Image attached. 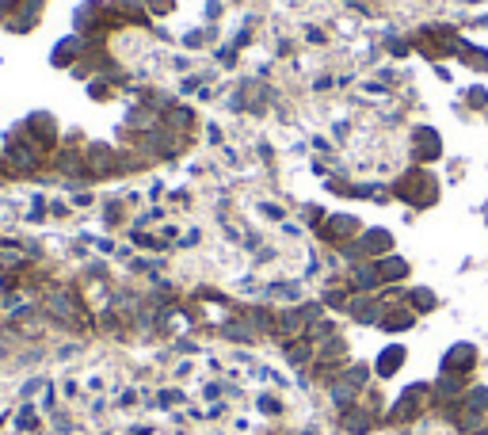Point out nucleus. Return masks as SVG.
<instances>
[{
	"label": "nucleus",
	"mask_w": 488,
	"mask_h": 435,
	"mask_svg": "<svg viewBox=\"0 0 488 435\" xmlns=\"http://www.w3.org/2000/svg\"><path fill=\"white\" fill-rule=\"evenodd\" d=\"M302 435H321V432H317V428H305V432H302Z\"/></svg>",
	"instance_id": "8fccbe9b"
},
{
	"label": "nucleus",
	"mask_w": 488,
	"mask_h": 435,
	"mask_svg": "<svg viewBox=\"0 0 488 435\" xmlns=\"http://www.w3.org/2000/svg\"><path fill=\"white\" fill-rule=\"evenodd\" d=\"M363 233V222H359V214H351V211H340V214H328L321 222V229H317V237L324 241V245H332V248H344V245H351L355 237Z\"/></svg>",
	"instance_id": "20e7f679"
},
{
	"label": "nucleus",
	"mask_w": 488,
	"mask_h": 435,
	"mask_svg": "<svg viewBox=\"0 0 488 435\" xmlns=\"http://www.w3.org/2000/svg\"><path fill=\"white\" fill-rule=\"evenodd\" d=\"M38 310L50 321H58L61 328H88V313L80 305V294L73 287H50L43 294V305Z\"/></svg>",
	"instance_id": "7ed1b4c3"
},
{
	"label": "nucleus",
	"mask_w": 488,
	"mask_h": 435,
	"mask_svg": "<svg viewBox=\"0 0 488 435\" xmlns=\"http://www.w3.org/2000/svg\"><path fill=\"white\" fill-rule=\"evenodd\" d=\"M107 12V4L103 0H84V4L73 12V23H77V35H84V31H96V27H103L100 23V15Z\"/></svg>",
	"instance_id": "aec40b11"
},
{
	"label": "nucleus",
	"mask_w": 488,
	"mask_h": 435,
	"mask_svg": "<svg viewBox=\"0 0 488 435\" xmlns=\"http://www.w3.org/2000/svg\"><path fill=\"white\" fill-rule=\"evenodd\" d=\"M176 351H180V356H199V344L195 340H176Z\"/></svg>",
	"instance_id": "a19ab883"
},
{
	"label": "nucleus",
	"mask_w": 488,
	"mask_h": 435,
	"mask_svg": "<svg viewBox=\"0 0 488 435\" xmlns=\"http://www.w3.org/2000/svg\"><path fill=\"white\" fill-rule=\"evenodd\" d=\"M77 351H80V344H65V348L58 351V359H73Z\"/></svg>",
	"instance_id": "49530a36"
},
{
	"label": "nucleus",
	"mask_w": 488,
	"mask_h": 435,
	"mask_svg": "<svg viewBox=\"0 0 488 435\" xmlns=\"http://www.w3.org/2000/svg\"><path fill=\"white\" fill-rule=\"evenodd\" d=\"M84 165H88V172H92V180H107V176H119V172H126V160L119 157V149L115 145H107V142H92L84 149Z\"/></svg>",
	"instance_id": "0eeeda50"
},
{
	"label": "nucleus",
	"mask_w": 488,
	"mask_h": 435,
	"mask_svg": "<svg viewBox=\"0 0 488 435\" xmlns=\"http://www.w3.org/2000/svg\"><path fill=\"white\" fill-rule=\"evenodd\" d=\"M321 302H324V310H347L351 290L347 287H328V290H321Z\"/></svg>",
	"instance_id": "c85d7f7f"
},
{
	"label": "nucleus",
	"mask_w": 488,
	"mask_h": 435,
	"mask_svg": "<svg viewBox=\"0 0 488 435\" xmlns=\"http://www.w3.org/2000/svg\"><path fill=\"white\" fill-rule=\"evenodd\" d=\"M404 359H409V348L404 344H386V348L378 351V359H374V374L386 382V378H397L404 367Z\"/></svg>",
	"instance_id": "dca6fc26"
},
{
	"label": "nucleus",
	"mask_w": 488,
	"mask_h": 435,
	"mask_svg": "<svg viewBox=\"0 0 488 435\" xmlns=\"http://www.w3.org/2000/svg\"><path fill=\"white\" fill-rule=\"evenodd\" d=\"M282 356H287L290 367H309L317 359V344L309 336H298V340H282Z\"/></svg>",
	"instance_id": "6ab92c4d"
},
{
	"label": "nucleus",
	"mask_w": 488,
	"mask_h": 435,
	"mask_svg": "<svg viewBox=\"0 0 488 435\" xmlns=\"http://www.w3.org/2000/svg\"><path fill=\"white\" fill-rule=\"evenodd\" d=\"M256 409H259L264 416H279V413H282V401L275 397V393H259V397H256Z\"/></svg>",
	"instance_id": "473e14b6"
},
{
	"label": "nucleus",
	"mask_w": 488,
	"mask_h": 435,
	"mask_svg": "<svg viewBox=\"0 0 488 435\" xmlns=\"http://www.w3.org/2000/svg\"><path fill=\"white\" fill-rule=\"evenodd\" d=\"M454 50L462 54V61H466V66L488 69V54H485V46H473V43H462V38H458V46H454Z\"/></svg>",
	"instance_id": "bb28decb"
},
{
	"label": "nucleus",
	"mask_w": 488,
	"mask_h": 435,
	"mask_svg": "<svg viewBox=\"0 0 488 435\" xmlns=\"http://www.w3.org/2000/svg\"><path fill=\"white\" fill-rule=\"evenodd\" d=\"M259 214H264L267 222H287V211H282L279 203H271V199H264V203H259Z\"/></svg>",
	"instance_id": "f704fd0d"
},
{
	"label": "nucleus",
	"mask_w": 488,
	"mask_h": 435,
	"mask_svg": "<svg viewBox=\"0 0 488 435\" xmlns=\"http://www.w3.org/2000/svg\"><path fill=\"white\" fill-rule=\"evenodd\" d=\"M393 195L412 211H431L439 203V176L427 172L424 165H412L409 172H401L393 180Z\"/></svg>",
	"instance_id": "f257e3e1"
},
{
	"label": "nucleus",
	"mask_w": 488,
	"mask_h": 435,
	"mask_svg": "<svg viewBox=\"0 0 488 435\" xmlns=\"http://www.w3.org/2000/svg\"><path fill=\"white\" fill-rule=\"evenodd\" d=\"M344 313L355 321V325H378L381 313H386V298L381 294H351V302H347Z\"/></svg>",
	"instance_id": "9d476101"
},
{
	"label": "nucleus",
	"mask_w": 488,
	"mask_h": 435,
	"mask_svg": "<svg viewBox=\"0 0 488 435\" xmlns=\"http://www.w3.org/2000/svg\"><path fill=\"white\" fill-rule=\"evenodd\" d=\"M462 409L488 416V386H469V390L462 393Z\"/></svg>",
	"instance_id": "a878e982"
},
{
	"label": "nucleus",
	"mask_w": 488,
	"mask_h": 435,
	"mask_svg": "<svg viewBox=\"0 0 488 435\" xmlns=\"http://www.w3.org/2000/svg\"><path fill=\"white\" fill-rule=\"evenodd\" d=\"M340 428L347 435H370L378 428V413H374V409H363V405H351L347 413H340Z\"/></svg>",
	"instance_id": "f3484780"
},
{
	"label": "nucleus",
	"mask_w": 488,
	"mask_h": 435,
	"mask_svg": "<svg viewBox=\"0 0 488 435\" xmlns=\"http://www.w3.org/2000/svg\"><path fill=\"white\" fill-rule=\"evenodd\" d=\"M130 241H134V248H145V252H160V237H153V233H142V229H134L130 233Z\"/></svg>",
	"instance_id": "2f4dec72"
},
{
	"label": "nucleus",
	"mask_w": 488,
	"mask_h": 435,
	"mask_svg": "<svg viewBox=\"0 0 488 435\" xmlns=\"http://www.w3.org/2000/svg\"><path fill=\"white\" fill-rule=\"evenodd\" d=\"M88 96H92L96 103H100V100H115V80H111L107 72L92 77V84H88Z\"/></svg>",
	"instance_id": "cd10ccee"
},
{
	"label": "nucleus",
	"mask_w": 488,
	"mask_h": 435,
	"mask_svg": "<svg viewBox=\"0 0 488 435\" xmlns=\"http://www.w3.org/2000/svg\"><path fill=\"white\" fill-rule=\"evenodd\" d=\"M199 241H202V233H199V229H191V233H187V237L180 241V245H183V248H191V245H199Z\"/></svg>",
	"instance_id": "a18cd8bd"
},
{
	"label": "nucleus",
	"mask_w": 488,
	"mask_h": 435,
	"mask_svg": "<svg viewBox=\"0 0 488 435\" xmlns=\"http://www.w3.org/2000/svg\"><path fill=\"white\" fill-rule=\"evenodd\" d=\"M378 328H381V333H389V336L412 333V328H416V313H412L404 302H397V305H386V313H381Z\"/></svg>",
	"instance_id": "2eb2a0df"
},
{
	"label": "nucleus",
	"mask_w": 488,
	"mask_h": 435,
	"mask_svg": "<svg viewBox=\"0 0 488 435\" xmlns=\"http://www.w3.org/2000/svg\"><path fill=\"white\" fill-rule=\"evenodd\" d=\"M46 382H50V378H31V382L20 390V401H31L35 393H43V390H46Z\"/></svg>",
	"instance_id": "4c0bfd02"
},
{
	"label": "nucleus",
	"mask_w": 488,
	"mask_h": 435,
	"mask_svg": "<svg viewBox=\"0 0 488 435\" xmlns=\"http://www.w3.org/2000/svg\"><path fill=\"white\" fill-rule=\"evenodd\" d=\"M183 43L195 50V46H202V35H199V31H187V35H183Z\"/></svg>",
	"instance_id": "c03bdc74"
},
{
	"label": "nucleus",
	"mask_w": 488,
	"mask_h": 435,
	"mask_svg": "<svg viewBox=\"0 0 488 435\" xmlns=\"http://www.w3.org/2000/svg\"><path fill=\"white\" fill-rule=\"evenodd\" d=\"M130 435H153L149 424H142V428H130Z\"/></svg>",
	"instance_id": "09e8293b"
},
{
	"label": "nucleus",
	"mask_w": 488,
	"mask_h": 435,
	"mask_svg": "<svg viewBox=\"0 0 488 435\" xmlns=\"http://www.w3.org/2000/svg\"><path fill=\"white\" fill-rule=\"evenodd\" d=\"M409 157H412V165L427 168L431 160L443 157V134H439L435 126H427V123H416L412 134H409Z\"/></svg>",
	"instance_id": "423d86ee"
},
{
	"label": "nucleus",
	"mask_w": 488,
	"mask_h": 435,
	"mask_svg": "<svg viewBox=\"0 0 488 435\" xmlns=\"http://www.w3.org/2000/svg\"><path fill=\"white\" fill-rule=\"evenodd\" d=\"M172 66H176V69H180V72H187V69H191V58H187V54H180V58H176V61H172Z\"/></svg>",
	"instance_id": "de8ad7c7"
},
{
	"label": "nucleus",
	"mask_w": 488,
	"mask_h": 435,
	"mask_svg": "<svg viewBox=\"0 0 488 435\" xmlns=\"http://www.w3.org/2000/svg\"><path fill=\"white\" fill-rule=\"evenodd\" d=\"M222 390H225V386H218V382H206V386H202V397H206V401H218V397H222Z\"/></svg>",
	"instance_id": "ea45409f"
},
{
	"label": "nucleus",
	"mask_w": 488,
	"mask_h": 435,
	"mask_svg": "<svg viewBox=\"0 0 488 435\" xmlns=\"http://www.w3.org/2000/svg\"><path fill=\"white\" fill-rule=\"evenodd\" d=\"M244 321H248L256 333L275 336V321H279V313H275L271 305H248V310H244Z\"/></svg>",
	"instance_id": "b1692460"
},
{
	"label": "nucleus",
	"mask_w": 488,
	"mask_h": 435,
	"mask_svg": "<svg viewBox=\"0 0 488 435\" xmlns=\"http://www.w3.org/2000/svg\"><path fill=\"white\" fill-rule=\"evenodd\" d=\"M469 390V382L462 374H439L435 382H431V401H435L439 409L443 405H454V401H462V393Z\"/></svg>",
	"instance_id": "ddd939ff"
},
{
	"label": "nucleus",
	"mask_w": 488,
	"mask_h": 435,
	"mask_svg": "<svg viewBox=\"0 0 488 435\" xmlns=\"http://www.w3.org/2000/svg\"><path fill=\"white\" fill-rule=\"evenodd\" d=\"M0 157H4V149H0Z\"/></svg>",
	"instance_id": "3c124183"
},
{
	"label": "nucleus",
	"mask_w": 488,
	"mask_h": 435,
	"mask_svg": "<svg viewBox=\"0 0 488 435\" xmlns=\"http://www.w3.org/2000/svg\"><path fill=\"white\" fill-rule=\"evenodd\" d=\"M404 305H409L416 317H420V313H435L439 310V294L431 287H409V290H404Z\"/></svg>",
	"instance_id": "4be33fe9"
},
{
	"label": "nucleus",
	"mask_w": 488,
	"mask_h": 435,
	"mask_svg": "<svg viewBox=\"0 0 488 435\" xmlns=\"http://www.w3.org/2000/svg\"><path fill=\"white\" fill-rule=\"evenodd\" d=\"M264 298L267 302H287V305H302L305 298H302V283L298 279H279V283H271V287H264Z\"/></svg>",
	"instance_id": "412c9836"
},
{
	"label": "nucleus",
	"mask_w": 488,
	"mask_h": 435,
	"mask_svg": "<svg viewBox=\"0 0 488 435\" xmlns=\"http://www.w3.org/2000/svg\"><path fill=\"white\" fill-rule=\"evenodd\" d=\"M4 160L12 165L15 176H38L43 165H46V149L31 138L27 126L20 123V126H12L8 138H4Z\"/></svg>",
	"instance_id": "f03ea898"
},
{
	"label": "nucleus",
	"mask_w": 488,
	"mask_h": 435,
	"mask_svg": "<svg viewBox=\"0 0 488 435\" xmlns=\"http://www.w3.org/2000/svg\"><path fill=\"white\" fill-rule=\"evenodd\" d=\"M347 290H351V294H378L381 279H378V271H374V260H363V264H351V268H347Z\"/></svg>",
	"instance_id": "4468645a"
},
{
	"label": "nucleus",
	"mask_w": 488,
	"mask_h": 435,
	"mask_svg": "<svg viewBox=\"0 0 488 435\" xmlns=\"http://www.w3.org/2000/svg\"><path fill=\"white\" fill-rule=\"evenodd\" d=\"M111 4H115V8H126V12H134V8H142L145 0H111Z\"/></svg>",
	"instance_id": "37998d69"
},
{
	"label": "nucleus",
	"mask_w": 488,
	"mask_h": 435,
	"mask_svg": "<svg viewBox=\"0 0 488 435\" xmlns=\"http://www.w3.org/2000/svg\"><path fill=\"white\" fill-rule=\"evenodd\" d=\"M23 126H27V134H31V138H35L38 145H43L46 153L58 149V142H61V126H58V119H54L50 111H31V115L23 119Z\"/></svg>",
	"instance_id": "1a4fd4ad"
},
{
	"label": "nucleus",
	"mask_w": 488,
	"mask_h": 435,
	"mask_svg": "<svg viewBox=\"0 0 488 435\" xmlns=\"http://www.w3.org/2000/svg\"><path fill=\"white\" fill-rule=\"evenodd\" d=\"M183 401H187V397H183V390H160V393H157V405H160V409L183 405Z\"/></svg>",
	"instance_id": "c9c22d12"
},
{
	"label": "nucleus",
	"mask_w": 488,
	"mask_h": 435,
	"mask_svg": "<svg viewBox=\"0 0 488 435\" xmlns=\"http://www.w3.org/2000/svg\"><path fill=\"white\" fill-rule=\"evenodd\" d=\"M431 397V382H412L401 390V397L393 401V409H389L386 424H412L420 413H424V401Z\"/></svg>",
	"instance_id": "39448f33"
},
{
	"label": "nucleus",
	"mask_w": 488,
	"mask_h": 435,
	"mask_svg": "<svg viewBox=\"0 0 488 435\" xmlns=\"http://www.w3.org/2000/svg\"><path fill=\"white\" fill-rule=\"evenodd\" d=\"M374 271H378V279H381V290H386V287H401L404 279H409L412 264L404 260V256L389 252V256H381V260H374Z\"/></svg>",
	"instance_id": "f8f14e48"
},
{
	"label": "nucleus",
	"mask_w": 488,
	"mask_h": 435,
	"mask_svg": "<svg viewBox=\"0 0 488 435\" xmlns=\"http://www.w3.org/2000/svg\"><path fill=\"white\" fill-rule=\"evenodd\" d=\"M477 359H481L477 344L454 340L450 348L443 351V359H439V374H462V378H469V374H473V367H477Z\"/></svg>",
	"instance_id": "6e6552de"
},
{
	"label": "nucleus",
	"mask_w": 488,
	"mask_h": 435,
	"mask_svg": "<svg viewBox=\"0 0 488 435\" xmlns=\"http://www.w3.org/2000/svg\"><path fill=\"white\" fill-rule=\"evenodd\" d=\"M222 336H225V340H233V344H256V340H259V333H256V328H252L244 317H229V321H225V325H222Z\"/></svg>",
	"instance_id": "393cba45"
},
{
	"label": "nucleus",
	"mask_w": 488,
	"mask_h": 435,
	"mask_svg": "<svg viewBox=\"0 0 488 435\" xmlns=\"http://www.w3.org/2000/svg\"><path fill=\"white\" fill-rule=\"evenodd\" d=\"M344 378H347V382H355L359 390H366V386H370V378H374V367H366V362H347Z\"/></svg>",
	"instance_id": "c756f323"
},
{
	"label": "nucleus",
	"mask_w": 488,
	"mask_h": 435,
	"mask_svg": "<svg viewBox=\"0 0 488 435\" xmlns=\"http://www.w3.org/2000/svg\"><path fill=\"white\" fill-rule=\"evenodd\" d=\"M43 4L46 0H27V4H20L12 12V31H20V35H27V31H35V23H38V12H43Z\"/></svg>",
	"instance_id": "5701e85b"
},
{
	"label": "nucleus",
	"mask_w": 488,
	"mask_h": 435,
	"mask_svg": "<svg viewBox=\"0 0 488 435\" xmlns=\"http://www.w3.org/2000/svg\"><path fill=\"white\" fill-rule=\"evenodd\" d=\"M15 432H38V409L23 401V409L15 413Z\"/></svg>",
	"instance_id": "7c9ffc66"
},
{
	"label": "nucleus",
	"mask_w": 488,
	"mask_h": 435,
	"mask_svg": "<svg viewBox=\"0 0 488 435\" xmlns=\"http://www.w3.org/2000/svg\"><path fill=\"white\" fill-rule=\"evenodd\" d=\"M466 103H469V107H473V111H488V88L473 84V88H469V92H466Z\"/></svg>",
	"instance_id": "72a5a7b5"
},
{
	"label": "nucleus",
	"mask_w": 488,
	"mask_h": 435,
	"mask_svg": "<svg viewBox=\"0 0 488 435\" xmlns=\"http://www.w3.org/2000/svg\"><path fill=\"white\" fill-rule=\"evenodd\" d=\"M103 222H107V225H122V222H126L122 203H107V206H103Z\"/></svg>",
	"instance_id": "58836bf2"
},
{
	"label": "nucleus",
	"mask_w": 488,
	"mask_h": 435,
	"mask_svg": "<svg viewBox=\"0 0 488 435\" xmlns=\"http://www.w3.org/2000/svg\"><path fill=\"white\" fill-rule=\"evenodd\" d=\"M218 61H222L225 69H233V66H237V50H233V46H229V50H222V54H218Z\"/></svg>",
	"instance_id": "79ce46f5"
},
{
	"label": "nucleus",
	"mask_w": 488,
	"mask_h": 435,
	"mask_svg": "<svg viewBox=\"0 0 488 435\" xmlns=\"http://www.w3.org/2000/svg\"><path fill=\"white\" fill-rule=\"evenodd\" d=\"M160 268H165L160 260H134V264H130V271H134V275H157Z\"/></svg>",
	"instance_id": "e433bc0d"
},
{
	"label": "nucleus",
	"mask_w": 488,
	"mask_h": 435,
	"mask_svg": "<svg viewBox=\"0 0 488 435\" xmlns=\"http://www.w3.org/2000/svg\"><path fill=\"white\" fill-rule=\"evenodd\" d=\"M359 393H363V390H359L355 382H347L344 370H340V374L328 382V397H332V405H336L340 413H347L351 405H359Z\"/></svg>",
	"instance_id": "a211bd4d"
},
{
	"label": "nucleus",
	"mask_w": 488,
	"mask_h": 435,
	"mask_svg": "<svg viewBox=\"0 0 488 435\" xmlns=\"http://www.w3.org/2000/svg\"><path fill=\"white\" fill-rule=\"evenodd\" d=\"M84 50H88V43H84V35H65L54 43V50H50V66L54 69H73V66H80L84 61Z\"/></svg>",
	"instance_id": "9b49d317"
}]
</instances>
